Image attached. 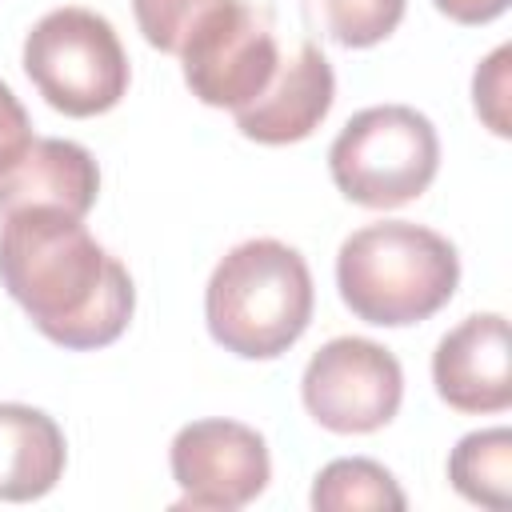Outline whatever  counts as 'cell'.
Segmentation results:
<instances>
[{
	"mask_svg": "<svg viewBox=\"0 0 512 512\" xmlns=\"http://www.w3.org/2000/svg\"><path fill=\"white\" fill-rule=\"evenodd\" d=\"M0 220V284L52 344L92 352L124 336L136 288L128 268L84 228V216L24 208Z\"/></svg>",
	"mask_w": 512,
	"mask_h": 512,
	"instance_id": "obj_1",
	"label": "cell"
},
{
	"mask_svg": "<svg viewBox=\"0 0 512 512\" xmlns=\"http://www.w3.org/2000/svg\"><path fill=\"white\" fill-rule=\"evenodd\" d=\"M460 284V256L448 236L380 220L356 228L336 252V288L348 312L376 328H408L436 316Z\"/></svg>",
	"mask_w": 512,
	"mask_h": 512,
	"instance_id": "obj_2",
	"label": "cell"
},
{
	"mask_svg": "<svg viewBox=\"0 0 512 512\" xmlns=\"http://www.w3.org/2000/svg\"><path fill=\"white\" fill-rule=\"evenodd\" d=\"M312 272L296 248L260 236L236 244L208 276L204 320L212 340L240 360L284 356L312 320Z\"/></svg>",
	"mask_w": 512,
	"mask_h": 512,
	"instance_id": "obj_3",
	"label": "cell"
},
{
	"mask_svg": "<svg viewBox=\"0 0 512 512\" xmlns=\"http://www.w3.org/2000/svg\"><path fill=\"white\" fill-rule=\"evenodd\" d=\"M440 168L432 120L408 104L356 112L328 148V172L344 200L360 208H400L428 192Z\"/></svg>",
	"mask_w": 512,
	"mask_h": 512,
	"instance_id": "obj_4",
	"label": "cell"
},
{
	"mask_svg": "<svg viewBox=\"0 0 512 512\" xmlns=\"http://www.w3.org/2000/svg\"><path fill=\"white\" fill-rule=\"evenodd\" d=\"M24 72L64 116H100L128 92V52L92 8H52L24 36Z\"/></svg>",
	"mask_w": 512,
	"mask_h": 512,
	"instance_id": "obj_5",
	"label": "cell"
},
{
	"mask_svg": "<svg viewBox=\"0 0 512 512\" xmlns=\"http://www.w3.org/2000/svg\"><path fill=\"white\" fill-rule=\"evenodd\" d=\"M176 56L184 64V84L200 104L236 112L268 88L280 64V44L264 8L248 0H220L200 16Z\"/></svg>",
	"mask_w": 512,
	"mask_h": 512,
	"instance_id": "obj_6",
	"label": "cell"
},
{
	"mask_svg": "<svg viewBox=\"0 0 512 512\" xmlns=\"http://www.w3.org/2000/svg\"><path fill=\"white\" fill-rule=\"evenodd\" d=\"M308 416L340 436H364L400 412L404 372L400 360L364 336H336L312 352L300 376Z\"/></svg>",
	"mask_w": 512,
	"mask_h": 512,
	"instance_id": "obj_7",
	"label": "cell"
},
{
	"mask_svg": "<svg viewBox=\"0 0 512 512\" xmlns=\"http://www.w3.org/2000/svg\"><path fill=\"white\" fill-rule=\"evenodd\" d=\"M168 464L180 488L176 508H196V512L204 508L236 512L252 504L272 480L264 436L240 420H220V416L184 424L172 436Z\"/></svg>",
	"mask_w": 512,
	"mask_h": 512,
	"instance_id": "obj_8",
	"label": "cell"
},
{
	"mask_svg": "<svg viewBox=\"0 0 512 512\" xmlns=\"http://www.w3.org/2000/svg\"><path fill=\"white\" fill-rule=\"evenodd\" d=\"M432 384L456 412H504L512 404L508 320L500 312H476L444 332L432 352Z\"/></svg>",
	"mask_w": 512,
	"mask_h": 512,
	"instance_id": "obj_9",
	"label": "cell"
},
{
	"mask_svg": "<svg viewBox=\"0 0 512 512\" xmlns=\"http://www.w3.org/2000/svg\"><path fill=\"white\" fill-rule=\"evenodd\" d=\"M336 100V76L328 56L316 44H296V52H280V64L268 88L236 108V128L256 144H296L320 128Z\"/></svg>",
	"mask_w": 512,
	"mask_h": 512,
	"instance_id": "obj_10",
	"label": "cell"
},
{
	"mask_svg": "<svg viewBox=\"0 0 512 512\" xmlns=\"http://www.w3.org/2000/svg\"><path fill=\"white\" fill-rule=\"evenodd\" d=\"M100 196V168L76 140L32 136L16 156L0 164V216L24 208H64L88 216Z\"/></svg>",
	"mask_w": 512,
	"mask_h": 512,
	"instance_id": "obj_11",
	"label": "cell"
},
{
	"mask_svg": "<svg viewBox=\"0 0 512 512\" xmlns=\"http://www.w3.org/2000/svg\"><path fill=\"white\" fill-rule=\"evenodd\" d=\"M68 444L60 424L32 404H0V500L28 504L64 476Z\"/></svg>",
	"mask_w": 512,
	"mask_h": 512,
	"instance_id": "obj_12",
	"label": "cell"
},
{
	"mask_svg": "<svg viewBox=\"0 0 512 512\" xmlns=\"http://www.w3.org/2000/svg\"><path fill=\"white\" fill-rule=\"evenodd\" d=\"M448 480L464 500L504 512L512 504V432L500 424L460 436L448 456Z\"/></svg>",
	"mask_w": 512,
	"mask_h": 512,
	"instance_id": "obj_13",
	"label": "cell"
},
{
	"mask_svg": "<svg viewBox=\"0 0 512 512\" xmlns=\"http://www.w3.org/2000/svg\"><path fill=\"white\" fill-rule=\"evenodd\" d=\"M408 500L396 484V476L368 460V456H340L316 472L312 484V508L316 512H344V508H388L400 512Z\"/></svg>",
	"mask_w": 512,
	"mask_h": 512,
	"instance_id": "obj_14",
	"label": "cell"
},
{
	"mask_svg": "<svg viewBox=\"0 0 512 512\" xmlns=\"http://www.w3.org/2000/svg\"><path fill=\"white\" fill-rule=\"evenodd\" d=\"M408 0H300L304 24L340 48H372L396 32Z\"/></svg>",
	"mask_w": 512,
	"mask_h": 512,
	"instance_id": "obj_15",
	"label": "cell"
},
{
	"mask_svg": "<svg viewBox=\"0 0 512 512\" xmlns=\"http://www.w3.org/2000/svg\"><path fill=\"white\" fill-rule=\"evenodd\" d=\"M220 0H132L136 24L144 32V40L160 52H180L188 32L200 24V16H208Z\"/></svg>",
	"mask_w": 512,
	"mask_h": 512,
	"instance_id": "obj_16",
	"label": "cell"
},
{
	"mask_svg": "<svg viewBox=\"0 0 512 512\" xmlns=\"http://www.w3.org/2000/svg\"><path fill=\"white\" fill-rule=\"evenodd\" d=\"M508 68H512V48L500 44L472 76V108L484 120V128H492L496 136H512V112H508L512 80H508Z\"/></svg>",
	"mask_w": 512,
	"mask_h": 512,
	"instance_id": "obj_17",
	"label": "cell"
},
{
	"mask_svg": "<svg viewBox=\"0 0 512 512\" xmlns=\"http://www.w3.org/2000/svg\"><path fill=\"white\" fill-rule=\"evenodd\" d=\"M28 140H32L28 112H24V104L16 100V92L0 80V164H4L8 156H16Z\"/></svg>",
	"mask_w": 512,
	"mask_h": 512,
	"instance_id": "obj_18",
	"label": "cell"
},
{
	"mask_svg": "<svg viewBox=\"0 0 512 512\" xmlns=\"http://www.w3.org/2000/svg\"><path fill=\"white\" fill-rule=\"evenodd\" d=\"M432 4L456 24H488L508 12V0H432Z\"/></svg>",
	"mask_w": 512,
	"mask_h": 512,
	"instance_id": "obj_19",
	"label": "cell"
}]
</instances>
